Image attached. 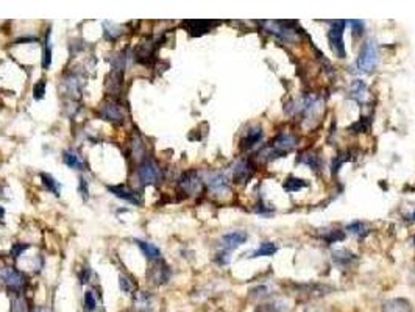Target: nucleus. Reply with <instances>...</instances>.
Masks as SVG:
<instances>
[{"mask_svg":"<svg viewBox=\"0 0 415 312\" xmlns=\"http://www.w3.org/2000/svg\"><path fill=\"white\" fill-rule=\"evenodd\" d=\"M345 21H332L330 31H328V41L331 50L339 58H345V46H343V28H345Z\"/></svg>","mask_w":415,"mask_h":312,"instance_id":"obj_1","label":"nucleus"},{"mask_svg":"<svg viewBox=\"0 0 415 312\" xmlns=\"http://www.w3.org/2000/svg\"><path fill=\"white\" fill-rule=\"evenodd\" d=\"M378 62V50L373 41H367L358 58V69L360 72H372Z\"/></svg>","mask_w":415,"mask_h":312,"instance_id":"obj_2","label":"nucleus"},{"mask_svg":"<svg viewBox=\"0 0 415 312\" xmlns=\"http://www.w3.org/2000/svg\"><path fill=\"white\" fill-rule=\"evenodd\" d=\"M138 176L144 184H155L161 176V169L155 159L147 158L138 167Z\"/></svg>","mask_w":415,"mask_h":312,"instance_id":"obj_3","label":"nucleus"},{"mask_svg":"<svg viewBox=\"0 0 415 312\" xmlns=\"http://www.w3.org/2000/svg\"><path fill=\"white\" fill-rule=\"evenodd\" d=\"M0 280L11 290H21L25 286V276L14 267H3L0 269Z\"/></svg>","mask_w":415,"mask_h":312,"instance_id":"obj_4","label":"nucleus"},{"mask_svg":"<svg viewBox=\"0 0 415 312\" xmlns=\"http://www.w3.org/2000/svg\"><path fill=\"white\" fill-rule=\"evenodd\" d=\"M99 115L102 119L112 122L116 125H119L125 120V114H123L122 106L116 102H112V100H107V102L102 103L100 110H99Z\"/></svg>","mask_w":415,"mask_h":312,"instance_id":"obj_5","label":"nucleus"},{"mask_svg":"<svg viewBox=\"0 0 415 312\" xmlns=\"http://www.w3.org/2000/svg\"><path fill=\"white\" fill-rule=\"evenodd\" d=\"M247 237L249 236H247L245 231H233V233H228V234L222 236V239H220V247L223 248V252L229 253L231 250L242 245L247 240Z\"/></svg>","mask_w":415,"mask_h":312,"instance_id":"obj_6","label":"nucleus"},{"mask_svg":"<svg viewBox=\"0 0 415 312\" xmlns=\"http://www.w3.org/2000/svg\"><path fill=\"white\" fill-rule=\"evenodd\" d=\"M295 147V138L294 136H290V135H286V133H282V135H279L275 142H273V145H272V153L278 156V155H284L287 153V151H290Z\"/></svg>","mask_w":415,"mask_h":312,"instance_id":"obj_7","label":"nucleus"},{"mask_svg":"<svg viewBox=\"0 0 415 312\" xmlns=\"http://www.w3.org/2000/svg\"><path fill=\"white\" fill-rule=\"evenodd\" d=\"M155 262L156 264L147 272V278L153 284L167 283V280H169V276H170V272H169V269H167V265L161 264L160 261H155Z\"/></svg>","mask_w":415,"mask_h":312,"instance_id":"obj_8","label":"nucleus"},{"mask_svg":"<svg viewBox=\"0 0 415 312\" xmlns=\"http://www.w3.org/2000/svg\"><path fill=\"white\" fill-rule=\"evenodd\" d=\"M180 186L183 187V191L184 192H188V194H195L200 191V187H201V180H200V176L195 170H191L188 173H184L183 178L180 180Z\"/></svg>","mask_w":415,"mask_h":312,"instance_id":"obj_9","label":"nucleus"},{"mask_svg":"<svg viewBox=\"0 0 415 312\" xmlns=\"http://www.w3.org/2000/svg\"><path fill=\"white\" fill-rule=\"evenodd\" d=\"M108 189H110L111 194H114V195H116V197L120 199V200H125V201L135 203V204H139L140 201H142V200H140V197H139V194L135 192V191H131V189H128L127 186H122V184H119V186H110Z\"/></svg>","mask_w":415,"mask_h":312,"instance_id":"obj_10","label":"nucleus"},{"mask_svg":"<svg viewBox=\"0 0 415 312\" xmlns=\"http://www.w3.org/2000/svg\"><path fill=\"white\" fill-rule=\"evenodd\" d=\"M383 312H414L412 305L404 298H393L384 303Z\"/></svg>","mask_w":415,"mask_h":312,"instance_id":"obj_11","label":"nucleus"},{"mask_svg":"<svg viewBox=\"0 0 415 312\" xmlns=\"http://www.w3.org/2000/svg\"><path fill=\"white\" fill-rule=\"evenodd\" d=\"M264 27H267L272 33L279 34L281 38L292 39L295 34V31L290 28L287 22H264Z\"/></svg>","mask_w":415,"mask_h":312,"instance_id":"obj_12","label":"nucleus"},{"mask_svg":"<svg viewBox=\"0 0 415 312\" xmlns=\"http://www.w3.org/2000/svg\"><path fill=\"white\" fill-rule=\"evenodd\" d=\"M136 244H138V247L140 250H142V253L145 255L147 259L153 261V262L161 259V250L158 248L156 245L150 244V242H144V240H136Z\"/></svg>","mask_w":415,"mask_h":312,"instance_id":"obj_13","label":"nucleus"},{"mask_svg":"<svg viewBox=\"0 0 415 312\" xmlns=\"http://www.w3.org/2000/svg\"><path fill=\"white\" fill-rule=\"evenodd\" d=\"M287 301L284 300H277L270 303H264L254 309V312H286L287 311Z\"/></svg>","mask_w":415,"mask_h":312,"instance_id":"obj_14","label":"nucleus"},{"mask_svg":"<svg viewBox=\"0 0 415 312\" xmlns=\"http://www.w3.org/2000/svg\"><path fill=\"white\" fill-rule=\"evenodd\" d=\"M213 22L208 21H191V22H184V27H188L189 33L192 36H197V34H201L209 30V27H213Z\"/></svg>","mask_w":415,"mask_h":312,"instance_id":"obj_15","label":"nucleus"},{"mask_svg":"<svg viewBox=\"0 0 415 312\" xmlns=\"http://www.w3.org/2000/svg\"><path fill=\"white\" fill-rule=\"evenodd\" d=\"M63 161L70 169H77V170H82V169H83L82 159H80V156H78L74 150H66L64 151V153H63Z\"/></svg>","mask_w":415,"mask_h":312,"instance_id":"obj_16","label":"nucleus"},{"mask_svg":"<svg viewBox=\"0 0 415 312\" xmlns=\"http://www.w3.org/2000/svg\"><path fill=\"white\" fill-rule=\"evenodd\" d=\"M250 173H251V169H250V166H249V163H247V161H239V163L236 164V167H234V180L237 183H244L247 178L250 176Z\"/></svg>","mask_w":415,"mask_h":312,"instance_id":"obj_17","label":"nucleus"},{"mask_svg":"<svg viewBox=\"0 0 415 312\" xmlns=\"http://www.w3.org/2000/svg\"><path fill=\"white\" fill-rule=\"evenodd\" d=\"M208 184H209V187L214 192L226 191V180H225V176L222 173H213V175H211L209 180H208Z\"/></svg>","mask_w":415,"mask_h":312,"instance_id":"obj_18","label":"nucleus"},{"mask_svg":"<svg viewBox=\"0 0 415 312\" xmlns=\"http://www.w3.org/2000/svg\"><path fill=\"white\" fill-rule=\"evenodd\" d=\"M351 95H353V99L364 102L367 97V86L362 83L360 80H355L351 85Z\"/></svg>","mask_w":415,"mask_h":312,"instance_id":"obj_19","label":"nucleus"},{"mask_svg":"<svg viewBox=\"0 0 415 312\" xmlns=\"http://www.w3.org/2000/svg\"><path fill=\"white\" fill-rule=\"evenodd\" d=\"M277 245L273 242H262L258 250L250 253V257H258V256H272L277 253Z\"/></svg>","mask_w":415,"mask_h":312,"instance_id":"obj_20","label":"nucleus"},{"mask_svg":"<svg viewBox=\"0 0 415 312\" xmlns=\"http://www.w3.org/2000/svg\"><path fill=\"white\" fill-rule=\"evenodd\" d=\"M150 305H152V298H150V295L147 292H139L138 295L135 297V308L136 311H140V312H145L150 309Z\"/></svg>","mask_w":415,"mask_h":312,"instance_id":"obj_21","label":"nucleus"},{"mask_svg":"<svg viewBox=\"0 0 415 312\" xmlns=\"http://www.w3.org/2000/svg\"><path fill=\"white\" fill-rule=\"evenodd\" d=\"M261 138H262V131H261L259 127H256L254 130H250L249 135L245 136V139L242 141V147L244 148H251L256 142L261 141Z\"/></svg>","mask_w":415,"mask_h":312,"instance_id":"obj_22","label":"nucleus"},{"mask_svg":"<svg viewBox=\"0 0 415 312\" xmlns=\"http://www.w3.org/2000/svg\"><path fill=\"white\" fill-rule=\"evenodd\" d=\"M41 178H42V181H44V186H46L50 192H54L55 195H59V183L55 180L54 176H50L47 173H42Z\"/></svg>","mask_w":415,"mask_h":312,"instance_id":"obj_23","label":"nucleus"},{"mask_svg":"<svg viewBox=\"0 0 415 312\" xmlns=\"http://www.w3.org/2000/svg\"><path fill=\"white\" fill-rule=\"evenodd\" d=\"M11 305H13L11 306V312H28L27 301H25L22 297H14Z\"/></svg>","mask_w":415,"mask_h":312,"instance_id":"obj_24","label":"nucleus"},{"mask_svg":"<svg viewBox=\"0 0 415 312\" xmlns=\"http://www.w3.org/2000/svg\"><path fill=\"white\" fill-rule=\"evenodd\" d=\"M52 64V46H50V33L47 34V42H46V50H44V59L42 66L44 69H49Z\"/></svg>","mask_w":415,"mask_h":312,"instance_id":"obj_25","label":"nucleus"},{"mask_svg":"<svg viewBox=\"0 0 415 312\" xmlns=\"http://www.w3.org/2000/svg\"><path fill=\"white\" fill-rule=\"evenodd\" d=\"M307 186L303 180H297V178H290V180H287L286 183V189L290 191V192H295L298 189H302V187Z\"/></svg>","mask_w":415,"mask_h":312,"instance_id":"obj_26","label":"nucleus"},{"mask_svg":"<svg viewBox=\"0 0 415 312\" xmlns=\"http://www.w3.org/2000/svg\"><path fill=\"white\" fill-rule=\"evenodd\" d=\"M347 229H350L351 233H355L356 236H365V233H367V227L364 224H360V222H355V224L348 225Z\"/></svg>","mask_w":415,"mask_h":312,"instance_id":"obj_27","label":"nucleus"},{"mask_svg":"<svg viewBox=\"0 0 415 312\" xmlns=\"http://www.w3.org/2000/svg\"><path fill=\"white\" fill-rule=\"evenodd\" d=\"M95 306H97V303H95V298H94V293L86 292L84 293V309L87 312H92V311H95Z\"/></svg>","mask_w":415,"mask_h":312,"instance_id":"obj_28","label":"nucleus"},{"mask_svg":"<svg viewBox=\"0 0 415 312\" xmlns=\"http://www.w3.org/2000/svg\"><path fill=\"white\" fill-rule=\"evenodd\" d=\"M33 92H34V99H36V100H41L42 97H44V94H46V82H44V80H41L39 83L34 85Z\"/></svg>","mask_w":415,"mask_h":312,"instance_id":"obj_29","label":"nucleus"},{"mask_svg":"<svg viewBox=\"0 0 415 312\" xmlns=\"http://www.w3.org/2000/svg\"><path fill=\"white\" fill-rule=\"evenodd\" d=\"M27 248H28V244H14L11 247V256L14 257V259H17V257H19Z\"/></svg>","mask_w":415,"mask_h":312,"instance_id":"obj_30","label":"nucleus"},{"mask_svg":"<svg viewBox=\"0 0 415 312\" xmlns=\"http://www.w3.org/2000/svg\"><path fill=\"white\" fill-rule=\"evenodd\" d=\"M351 25H353V31H355V34L359 36V34L362 33V28H364V24H362L360 21H353Z\"/></svg>","mask_w":415,"mask_h":312,"instance_id":"obj_31","label":"nucleus"},{"mask_svg":"<svg viewBox=\"0 0 415 312\" xmlns=\"http://www.w3.org/2000/svg\"><path fill=\"white\" fill-rule=\"evenodd\" d=\"M120 289L123 290V292H130L131 290V284H130V281L125 278V276H120Z\"/></svg>","mask_w":415,"mask_h":312,"instance_id":"obj_32","label":"nucleus"},{"mask_svg":"<svg viewBox=\"0 0 415 312\" xmlns=\"http://www.w3.org/2000/svg\"><path fill=\"white\" fill-rule=\"evenodd\" d=\"M304 312H323V311H320V309H317V308H309V309H306Z\"/></svg>","mask_w":415,"mask_h":312,"instance_id":"obj_33","label":"nucleus"},{"mask_svg":"<svg viewBox=\"0 0 415 312\" xmlns=\"http://www.w3.org/2000/svg\"><path fill=\"white\" fill-rule=\"evenodd\" d=\"M3 214H5V211H3V208H2V206H0V219L3 217Z\"/></svg>","mask_w":415,"mask_h":312,"instance_id":"obj_34","label":"nucleus"},{"mask_svg":"<svg viewBox=\"0 0 415 312\" xmlns=\"http://www.w3.org/2000/svg\"><path fill=\"white\" fill-rule=\"evenodd\" d=\"M414 244H415V237H414Z\"/></svg>","mask_w":415,"mask_h":312,"instance_id":"obj_35","label":"nucleus"}]
</instances>
